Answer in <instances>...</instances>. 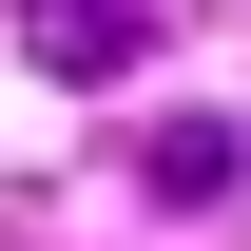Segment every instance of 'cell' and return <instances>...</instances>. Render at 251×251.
<instances>
[{"label": "cell", "mask_w": 251, "mask_h": 251, "mask_svg": "<svg viewBox=\"0 0 251 251\" xmlns=\"http://www.w3.org/2000/svg\"><path fill=\"white\" fill-rule=\"evenodd\" d=\"M20 39H39V77H135L155 58V0H20Z\"/></svg>", "instance_id": "1"}, {"label": "cell", "mask_w": 251, "mask_h": 251, "mask_svg": "<svg viewBox=\"0 0 251 251\" xmlns=\"http://www.w3.org/2000/svg\"><path fill=\"white\" fill-rule=\"evenodd\" d=\"M232 174H251L232 116H155V135H135V193H155V213H232Z\"/></svg>", "instance_id": "2"}]
</instances>
